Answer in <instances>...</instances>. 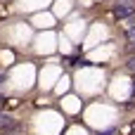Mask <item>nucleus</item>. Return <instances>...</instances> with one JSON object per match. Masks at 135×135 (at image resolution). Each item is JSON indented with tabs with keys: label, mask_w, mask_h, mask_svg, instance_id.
<instances>
[{
	"label": "nucleus",
	"mask_w": 135,
	"mask_h": 135,
	"mask_svg": "<svg viewBox=\"0 0 135 135\" xmlns=\"http://www.w3.org/2000/svg\"><path fill=\"white\" fill-rule=\"evenodd\" d=\"M133 93H135V85H133Z\"/></svg>",
	"instance_id": "nucleus-8"
},
{
	"label": "nucleus",
	"mask_w": 135,
	"mask_h": 135,
	"mask_svg": "<svg viewBox=\"0 0 135 135\" xmlns=\"http://www.w3.org/2000/svg\"><path fill=\"white\" fill-rule=\"evenodd\" d=\"M102 135H112V133H102Z\"/></svg>",
	"instance_id": "nucleus-7"
},
{
	"label": "nucleus",
	"mask_w": 135,
	"mask_h": 135,
	"mask_svg": "<svg viewBox=\"0 0 135 135\" xmlns=\"http://www.w3.org/2000/svg\"><path fill=\"white\" fill-rule=\"evenodd\" d=\"M114 14H116L119 19H128V17H133V14H135L133 0H116V5H114Z\"/></svg>",
	"instance_id": "nucleus-1"
},
{
	"label": "nucleus",
	"mask_w": 135,
	"mask_h": 135,
	"mask_svg": "<svg viewBox=\"0 0 135 135\" xmlns=\"http://www.w3.org/2000/svg\"><path fill=\"white\" fill-rule=\"evenodd\" d=\"M5 78H7V76H5V74H2V71H0V85H2V83H5Z\"/></svg>",
	"instance_id": "nucleus-5"
},
{
	"label": "nucleus",
	"mask_w": 135,
	"mask_h": 135,
	"mask_svg": "<svg viewBox=\"0 0 135 135\" xmlns=\"http://www.w3.org/2000/svg\"><path fill=\"white\" fill-rule=\"evenodd\" d=\"M128 69H131V71H135V57H131V62H128Z\"/></svg>",
	"instance_id": "nucleus-4"
},
{
	"label": "nucleus",
	"mask_w": 135,
	"mask_h": 135,
	"mask_svg": "<svg viewBox=\"0 0 135 135\" xmlns=\"http://www.w3.org/2000/svg\"><path fill=\"white\" fill-rule=\"evenodd\" d=\"M128 50L135 52V14L131 17V24H128Z\"/></svg>",
	"instance_id": "nucleus-2"
},
{
	"label": "nucleus",
	"mask_w": 135,
	"mask_h": 135,
	"mask_svg": "<svg viewBox=\"0 0 135 135\" xmlns=\"http://www.w3.org/2000/svg\"><path fill=\"white\" fill-rule=\"evenodd\" d=\"M12 128H14V121H12L7 114L0 112V131H12Z\"/></svg>",
	"instance_id": "nucleus-3"
},
{
	"label": "nucleus",
	"mask_w": 135,
	"mask_h": 135,
	"mask_svg": "<svg viewBox=\"0 0 135 135\" xmlns=\"http://www.w3.org/2000/svg\"><path fill=\"white\" fill-rule=\"evenodd\" d=\"M2 104H5V97H2V95H0V107H2Z\"/></svg>",
	"instance_id": "nucleus-6"
}]
</instances>
